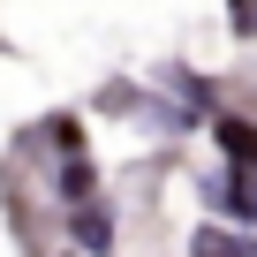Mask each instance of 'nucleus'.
<instances>
[{"instance_id":"1","label":"nucleus","mask_w":257,"mask_h":257,"mask_svg":"<svg viewBox=\"0 0 257 257\" xmlns=\"http://www.w3.org/2000/svg\"><path fill=\"white\" fill-rule=\"evenodd\" d=\"M68 234H76L83 257H106V249H113V212H106L98 197H83V204H68Z\"/></svg>"},{"instance_id":"2","label":"nucleus","mask_w":257,"mask_h":257,"mask_svg":"<svg viewBox=\"0 0 257 257\" xmlns=\"http://www.w3.org/2000/svg\"><path fill=\"white\" fill-rule=\"evenodd\" d=\"M219 144H227V159H234V167H249V174H257V128H249L242 113H219Z\"/></svg>"},{"instance_id":"3","label":"nucleus","mask_w":257,"mask_h":257,"mask_svg":"<svg viewBox=\"0 0 257 257\" xmlns=\"http://www.w3.org/2000/svg\"><path fill=\"white\" fill-rule=\"evenodd\" d=\"M91 189H98V167H91L83 152H68V159H61V197H68V204H83Z\"/></svg>"},{"instance_id":"4","label":"nucleus","mask_w":257,"mask_h":257,"mask_svg":"<svg viewBox=\"0 0 257 257\" xmlns=\"http://www.w3.org/2000/svg\"><path fill=\"white\" fill-rule=\"evenodd\" d=\"M189 257H249V242H234L227 227H197L189 234Z\"/></svg>"},{"instance_id":"5","label":"nucleus","mask_w":257,"mask_h":257,"mask_svg":"<svg viewBox=\"0 0 257 257\" xmlns=\"http://www.w3.org/2000/svg\"><path fill=\"white\" fill-rule=\"evenodd\" d=\"M227 31L234 38H257V0H227Z\"/></svg>"}]
</instances>
